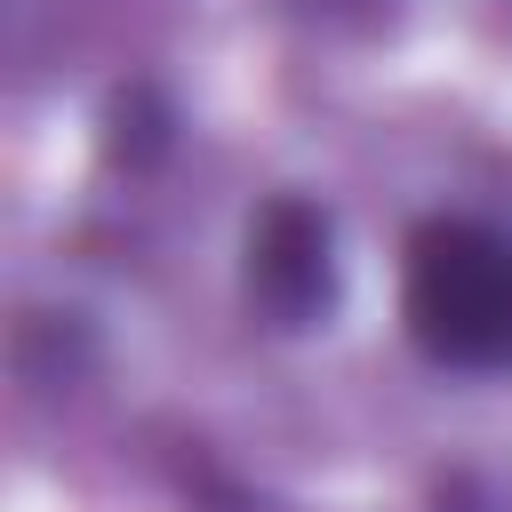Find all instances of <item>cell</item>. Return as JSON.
Returning <instances> with one entry per match:
<instances>
[{"label": "cell", "instance_id": "7a4b0ae2", "mask_svg": "<svg viewBox=\"0 0 512 512\" xmlns=\"http://www.w3.org/2000/svg\"><path fill=\"white\" fill-rule=\"evenodd\" d=\"M248 296L280 328H312L336 304V232L312 200L280 192L248 224Z\"/></svg>", "mask_w": 512, "mask_h": 512}, {"label": "cell", "instance_id": "6da1fadb", "mask_svg": "<svg viewBox=\"0 0 512 512\" xmlns=\"http://www.w3.org/2000/svg\"><path fill=\"white\" fill-rule=\"evenodd\" d=\"M400 312L440 368L504 376L512 368V240L472 216H432L408 240Z\"/></svg>", "mask_w": 512, "mask_h": 512}]
</instances>
